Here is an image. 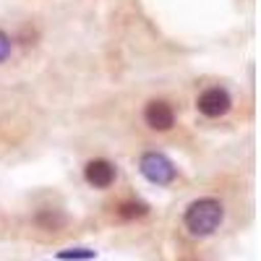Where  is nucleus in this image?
Here are the masks:
<instances>
[{
    "label": "nucleus",
    "mask_w": 261,
    "mask_h": 261,
    "mask_svg": "<svg viewBox=\"0 0 261 261\" xmlns=\"http://www.w3.org/2000/svg\"><path fill=\"white\" fill-rule=\"evenodd\" d=\"M118 178V170L110 160H105V157H97V160H89L84 167V180L89 183L92 188H110Z\"/></svg>",
    "instance_id": "4"
},
{
    "label": "nucleus",
    "mask_w": 261,
    "mask_h": 261,
    "mask_svg": "<svg viewBox=\"0 0 261 261\" xmlns=\"http://www.w3.org/2000/svg\"><path fill=\"white\" fill-rule=\"evenodd\" d=\"M11 50H13V39L0 29V63H6L11 58Z\"/></svg>",
    "instance_id": "9"
},
{
    "label": "nucleus",
    "mask_w": 261,
    "mask_h": 261,
    "mask_svg": "<svg viewBox=\"0 0 261 261\" xmlns=\"http://www.w3.org/2000/svg\"><path fill=\"white\" fill-rule=\"evenodd\" d=\"M225 220V206L220 199H212V196H201L188 204L186 214H183V225L193 238H209L220 230Z\"/></svg>",
    "instance_id": "1"
},
{
    "label": "nucleus",
    "mask_w": 261,
    "mask_h": 261,
    "mask_svg": "<svg viewBox=\"0 0 261 261\" xmlns=\"http://www.w3.org/2000/svg\"><path fill=\"white\" fill-rule=\"evenodd\" d=\"M139 170H141V175L154 186H170L178 178V167L172 165V160L167 154H162V151H144L141 160H139Z\"/></svg>",
    "instance_id": "2"
},
{
    "label": "nucleus",
    "mask_w": 261,
    "mask_h": 261,
    "mask_svg": "<svg viewBox=\"0 0 261 261\" xmlns=\"http://www.w3.org/2000/svg\"><path fill=\"white\" fill-rule=\"evenodd\" d=\"M118 217H123V220H136V217H144V214H149V206L144 204V201H120L118 204Z\"/></svg>",
    "instance_id": "7"
},
{
    "label": "nucleus",
    "mask_w": 261,
    "mask_h": 261,
    "mask_svg": "<svg viewBox=\"0 0 261 261\" xmlns=\"http://www.w3.org/2000/svg\"><path fill=\"white\" fill-rule=\"evenodd\" d=\"M34 222L42 227V230H58L65 225V217L58 212V209H39L37 217H34Z\"/></svg>",
    "instance_id": "6"
},
{
    "label": "nucleus",
    "mask_w": 261,
    "mask_h": 261,
    "mask_svg": "<svg viewBox=\"0 0 261 261\" xmlns=\"http://www.w3.org/2000/svg\"><path fill=\"white\" fill-rule=\"evenodd\" d=\"M196 107H199V113L204 118H222L230 113V107H232V97L227 89H222V86H209V89H204L199 94V99H196Z\"/></svg>",
    "instance_id": "3"
},
{
    "label": "nucleus",
    "mask_w": 261,
    "mask_h": 261,
    "mask_svg": "<svg viewBox=\"0 0 261 261\" xmlns=\"http://www.w3.org/2000/svg\"><path fill=\"white\" fill-rule=\"evenodd\" d=\"M55 258L58 261H92L97 258V251L94 248H65V251H58Z\"/></svg>",
    "instance_id": "8"
},
{
    "label": "nucleus",
    "mask_w": 261,
    "mask_h": 261,
    "mask_svg": "<svg viewBox=\"0 0 261 261\" xmlns=\"http://www.w3.org/2000/svg\"><path fill=\"white\" fill-rule=\"evenodd\" d=\"M144 123L151 130H170L175 125V110H172V105L165 102V99H151L144 107Z\"/></svg>",
    "instance_id": "5"
}]
</instances>
